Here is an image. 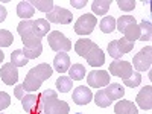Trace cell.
I'll return each mask as SVG.
<instances>
[{"label":"cell","mask_w":152,"mask_h":114,"mask_svg":"<svg viewBox=\"0 0 152 114\" xmlns=\"http://www.w3.org/2000/svg\"><path fill=\"white\" fill-rule=\"evenodd\" d=\"M14 43V35L9 31L0 29V47H8Z\"/></svg>","instance_id":"cell-29"},{"label":"cell","mask_w":152,"mask_h":114,"mask_svg":"<svg viewBox=\"0 0 152 114\" xmlns=\"http://www.w3.org/2000/svg\"><path fill=\"white\" fill-rule=\"evenodd\" d=\"M111 6V0H94L91 3V9L97 15H105Z\"/></svg>","instance_id":"cell-21"},{"label":"cell","mask_w":152,"mask_h":114,"mask_svg":"<svg viewBox=\"0 0 152 114\" xmlns=\"http://www.w3.org/2000/svg\"><path fill=\"white\" fill-rule=\"evenodd\" d=\"M114 29H116V18L111 17V15L104 17L102 21H100V31L104 34H111Z\"/></svg>","instance_id":"cell-26"},{"label":"cell","mask_w":152,"mask_h":114,"mask_svg":"<svg viewBox=\"0 0 152 114\" xmlns=\"http://www.w3.org/2000/svg\"><path fill=\"white\" fill-rule=\"evenodd\" d=\"M15 97H17V99H20V100L24 97V87H23V84L15 87Z\"/></svg>","instance_id":"cell-34"},{"label":"cell","mask_w":152,"mask_h":114,"mask_svg":"<svg viewBox=\"0 0 152 114\" xmlns=\"http://www.w3.org/2000/svg\"><path fill=\"white\" fill-rule=\"evenodd\" d=\"M0 78L6 85H12L18 81V70L15 66H12L11 62L8 64H3L0 67Z\"/></svg>","instance_id":"cell-13"},{"label":"cell","mask_w":152,"mask_h":114,"mask_svg":"<svg viewBox=\"0 0 152 114\" xmlns=\"http://www.w3.org/2000/svg\"><path fill=\"white\" fill-rule=\"evenodd\" d=\"M137 104L143 110L152 108V87L151 85H146L140 90V93L137 94Z\"/></svg>","instance_id":"cell-15"},{"label":"cell","mask_w":152,"mask_h":114,"mask_svg":"<svg viewBox=\"0 0 152 114\" xmlns=\"http://www.w3.org/2000/svg\"><path fill=\"white\" fill-rule=\"evenodd\" d=\"M69 73H70L69 78H73L72 81H81V79H84V76H85V67L82 64H73L69 69Z\"/></svg>","instance_id":"cell-25"},{"label":"cell","mask_w":152,"mask_h":114,"mask_svg":"<svg viewBox=\"0 0 152 114\" xmlns=\"http://www.w3.org/2000/svg\"><path fill=\"white\" fill-rule=\"evenodd\" d=\"M34 11L35 8L31 5V2H20L17 5V15L23 20H31V17H34Z\"/></svg>","instance_id":"cell-20"},{"label":"cell","mask_w":152,"mask_h":114,"mask_svg":"<svg viewBox=\"0 0 152 114\" xmlns=\"http://www.w3.org/2000/svg\"><path fill=\"white\" fill-rule=\"evenodd\" d=\"M114 113L116 114H138V110L131 100L120 99V102H117L116 107H114Z\"/></svg>","instance_id":"cell-19"},{"label":"cell","mask_w":152,"mask_h":114,"mask_svg":"<svg viewBox=\"0 0 152 114\" xmlns=\"http://www.w3.org/2000/svg\"><path fill=\"white\" fill-rule=\"evenodd\" d=\"M6 14H8L6 8H5L3 5H0V23H2V21H5V18H6Z\"/></svg>","instance_id":"cell-35"},{"label":"cell","mask_w":152,"mask_h":114,"mask_svg":"<svg viewBox=\"0 0 152 114\" xmlns=\"http://www.w3.org/2000/svg\"><path fill=\"white\" fill-rule=\"evenodd\" d=\"M87 82L93 88H102L110 84V73L105 70H93L88 73Z\"/></svg>","instance_id":"cell-12"},{"label":"cell","mask_w":152,"mask_h":114,"mask_svg":"<svg viewBox=\"0 0 152 114\" xmlns=\"http://www.w3.org/2000/svg\"><path fill=\"white\" fill-rule=\"evenodd\" d=\"M52 73H53V69L49 64H46V62L38 64L37 67L31 69L29 73L26 75V78H24V82H23L24 90L26 91H37L38 88L41 87V84L52 76Z\"/></svg>","instance_id":"cell-4"},{"label":"cell","mask_w":152,"mask_h":114,"mask_svg":"<svg viewBox=\"0 0 152 114\" xmlns=\"http://www.w3.org/2000/svg\"><path fill=\"white\" fill-rule=\"evenodd\" d=\"M117 5H119V8L122 11H132L135 8V2H134V0H119Z\"/></svg>","instance_id":"cell-31"},{"label":"cell","mask_w":152,"mask_h":114,"mask_svg":"<svg viewBox=\"0 0 152 114\" xmlns=\"http://www.w3.org/2000/svg\"><path fill=\"white\" fill-rule=\"evenodd\" d=\"M132 62H134V69L138 73L149 70L151 69V64H152V47L151 46L143 47L137 55H134Z\"/></svg>","instance_id":"cell-7"},{"label":"cell","mask_w":152,"mask_h":114,"mask_svg":"<svg viewBox=\"0 0 152 114\" xmlns=\"http://www.w3.org/2000/svg\"><path fill=\"white\" fill-rule=\"evenodd\" d=\"M96 17L93 14H84L75 23V32L78 35H90L96 26Z\"/></svg>","instance_id":"cell-9"},{"label":"cell","mask_w":152,"mask_h":114,"mask_svg":"<svg viewBox=\"0 0 152 114\" xmlns=\"http://www.w3.org/2000/svg\"><path fill=\"white\" fill-rule=\"evenodd\" d=\"M3 58H5V55H3V52H2V50H0V62L3 61Z\"/></svg>","instance_id":"cell-36"},{"label":"cell","mask_w":152,"mask_h":114,"mask_svg":"<svg viewBox=\"0 0 152 114\" xmlns=\"http://www.w3.org/2000/svg\"><path fill=\"white\" fill-rule=\"evenodd\" d=\"M134 44L135 43H131L128 40H125V38H122V40H113L108 44V53L114 59H119V58H122V55L131 52L134 49Z\"/></svg>","instance_id":"cell-8"},{"label":"cell","mask_w":152,"mask_h":114,"mask_svg":"<svg viewBox=\"0 0 152 114\" xmlns=\"http://www.w3.org/2000/svg\"><path fill=\"white\" fill-rule=\"evenodd\" d=\"M28 58L24 56V53L21 50H14V52L11 53V64L15 66V67H24L28 64Z\"/></svg>","instance_id":"cell-22"},{"label":"cell","mask_w":152,"mask_h":114,"mask_svg":"<svg viewBox=\"0 0 152 114\" xmlns=\"http://www.w3.org/2000/svg\"><path fill=\"white\" fill-rule=\"evenodd\" d=\"M78 114H82V113H78Z\"/></svg>","instance_id":"cell-37"},{"label":"cell","mask_w":152,"mask_h":114,"mask_svg":"<svg viewBox=\"0 0 152 114\" xmlns=\"http://www.w3.org/2000/svg\"><path fill=\"white\" fill-rule=\"evenodd\" d=\"M110 73L113 76H117V78H122L123 81L128 79L129 76L134 73L132 66L128 61H122V59H116L114 62L110 64Z\"/></svg>","instance_id":"cell-11"},{"label":"cell","mask_w":152,"mask_h":114,"mask_svg":"<svg viewBox=\"0 0 152 114\" xmlns=\"http://www.w3.org/2000/svg\"><path fill=\"white\" fill-rule=\"evenodd\" d=\"M47 21L49 23H58V24H69L72 23L73 20V14L70 11L64 9V8H61V6H53V9L47 12V15H46Z\"/></svg>","instance_id":"cell-10"},{"label":"cell","mask_w":152,"mask_h":114,"mask_svg":"<svg viewBox=\"0 0 152 114\" xmlns=\"http://www.w3.org/2000/svg\"><path fill=\"white\" fill-rule=\"evenodd\" d=\"M70 69V58L66 52H59L53 59V70L58 73H66Z\"/></svg>","instance_id":"cell-17"},{"label":"cell","mask_w":152,"mask_h":114,"mask_svg":"<svg viewBox=\"0 0 152 114\" xmlns=\"http://www.w3.org/2000/svg\"><path fill=\"white\" fill-rule=\"evenodd\" d=\"M31 5L34 8H37L38 11H43V12H50L55 6V3L52 0H32Z\"/></svg>","instance_id":"cell-27"},{"label":"cell","mask_w":152,"mask_h":114,"mask_svg":"<svg viewBox=\"0 0 152 114\" xmlns=\"http://www.w3.org/2000/svg\"><path fill=\"white\" fill-rule=\"evenodd\" d=\"M123 82H125L126 87L134 88V87H137V85H140V82H142V75L138 73V72H135V73H132V75L129 76L128 79H125Z\"/></svg>","instance_id":"cell-30"},{"label":"cell","mask_w":152,"mask_h":114,"mask_svg":"<svg viewBox=\"0 0 152 114\" xmlns=\"http://www.w3.org/2000/svg\"><path fill=\"white\" fill-rule=\"evenodd\" d=\"M38 94H28L21 99V105L23 110L28 114H37V108H38Z\"/></svg>","instance_id":"cell-18"},{"label":"cell","mask_w":152,"mask_h":114,"mask_svg":"<svg viewBox=\"0 0 152 114\" xmlns=\"http://www.w3.org/2000/svg\"><path fill=\"white\" fill-rule=\"evenodd\" d=\"M38 108L37 114H69L70 107L66 100H59L58 93L55 90H44L41 94H38Z\"/></svg>","instance_id":"cell-2"},{"label":"cell","mask_w":152,"mask_h":114,"mask_svg":"<svg viewBox=\"0 0 152 114\" xmlns=\"http://www.w3.org/2000/svg\"><path fill=\"white\" fill-rule=\"evenodd\" d=\"M75 52L79 56L85 58V61L93 67L104 66L105 62V53L94 41L87 40V38H81L75 43Z\"/></svg>","instance_id":"cell-3"},{"label":"cell","mask_w":152,"mask_h":114,"mask_svg":"<svg viewBox=\"0 0 152 114\" xmlns=\"http://www.w3.org/2000/svg\"><path fill=\"white\" fill-rule=\"evenodd\" d=\"M72 99H73V102L78 104V105H87L93 99V94H91V90L88 87L79 85V87H76L73 90Z\"/></svg>","instance_id":"cell-14"},{"label":"cell","mask_w":152,"mask_h":114,"mask_svg":"<svg viewBox=\"0 0 152 114\" xmlns=\"http://www.w3.org/2000/svg\"><path fill=\"white\" fill-rule=\"evenodd\" d=\"M70 5L75 6V8H78V9H81V8H84L87 5V0H70Z\"/></svg>","instance_id":"cell-33"},{"label":"cell","mask_w":152,"mask_h":114,"mask_svg":"<svg viewBox=\"0 0 152 114\" xmlns=\"http://www.w3.org/2000/svg\"><path fill=\"white\" fill-rule=\"evenodd\" d=\"M72 87H73V81H72V78H69V76H59V78L56 79V88L61 93L70 91Z\"/></svg>","instance_id":"cell-24"},{"label":"cell","mask_w":152,"mask_h":114,"mask_svg":"<svg viewBox=\"0 0 152 114\" xmlns=\"http://www.w3.org/2000/svg\"><path fill=\"white\" fill-rule=\"evenodd\" d=\"M49 21L46 18L37 20H21L17 26V31L23 41V50L28 59H35L43 53V37L49 34Z\"/></svg>","instance_id":"cell-1"},{"label":"cell","mask_w":152,"mask_h":114,"mask_svg":"<svg viewBox=\"0 0 152 114\" xmlns=\"http://www.w3.org/2000/svg\"><path fill=\"white\" fill-rule=\"evenodd\" d=\"M0 114H2V113H0Z\"/></svg>","instance_id":"cell-38"},{"label":"cell","mask_w":152,"mask_h":114,"mask_svg":"<svg viewBox=\"0 0 152 114\" xmlns=\"http://www.w3.org/2000/svg\"><path fill=\"white\" fill-rule=\"evenodd\" d=\"M104 91L107 94V97L111 100H120L123 96H125V90H123V87L120 84H116V82H113V84H108L105 88H104Z\"/></svg>","instance_id":"cell-16"},{"label":"cell","mask_w":152,"mask_h":114,"mask_svg":"<svg viewBox=\"0 0 152 114\" xmlns=\"http://www.w3.org/2000/svg\"><path fill=\"white\" fill-rule=\"evenodd\" d=\"M116 29L120 34L125 35L123 37L125 40H128L131 43H135L138 38H140V28H138V23L131 15H122V17H119V20L116 21Z\"/></svg>","instance_id":"cell-5"},{"label":"cell","mask_w":152,"mask_h":114,"mask_svg":"<svg viewBox=\"0 0 152 114\" xmlns=\"http://www.w3.org/2000/svg\"><path fill=\"white\" fill-rule=\"evenodd\" d=\"M49 46L52 47V50H55V52H69V50H72V43L70 40L62 35L59 31H52L49 32Z\"/></svg>","instance_id":"cell-6"},{"label":"cell","mask_w":152,"mask_h":114,"mask_svg":"<svg viewBox=\"0 0 152 114\" xmlns=\"http://www.w3.org/2000/svg\"><path fill=\"white\" fill-rule=\"evenodd\" d=\"M9 105H11V97H9V94L5 93V91H0V111L5 110V108H8Z\"/></svg>","instance_id":"cell-32"},{"label":"cell","mask_w":152,"mask_h":114,"mask_svg":"<svg viewBox=\"0 0 152 114\" xmlns=\"http://www.w3.org/2000/svg\"><path fill=\"white\" fill-rule=\"evenodd\" d=\"M138 28H140V38H138V40L149 41L151 40V34H152V24H151V21L142 20L140 24H138Z\"/></svg>","instance_id":"cell-23"},{"label":"cell","mask_w":152,"mask_h":114,"mask_svg":"<svg viewBox=\"0 0 152 114\" xmlns=\"http://www.w3.org/2000/svg\"><path fill=\"white\" fill-rule=\"evenodd\" d=\"M94 104L97 107H100V108H107V107L111 105V100L107 97V94H105L104 90H97V93L94 96Z\"/></svg>","instance_id":"cell-28"}]
</instances>
